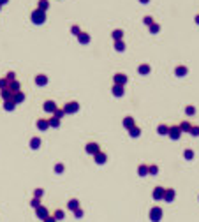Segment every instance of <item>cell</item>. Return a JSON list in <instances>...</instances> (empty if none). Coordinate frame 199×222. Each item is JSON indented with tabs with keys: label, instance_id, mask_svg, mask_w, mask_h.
<instances>
[{
	"label": "cell",
	"instance_id": "277c9868",
	"mask_svg": "<svg viewBox=\"0 0 199 222\" xmlns=\"http://www.w3.org/2000/svg\"><path fill=\"white\" fill-rule=\"evenodd\" d=\"M168 136L171 138V139H180V136H181V131H180L178 125H171V127H169Z\"/></svg>",
	"mask_w": 199,
	"mask_h": 222
},
{
	"label": "cell",
	"instance_id": "f546056e",
	"mask_svg": "<svg viewBox=\"0 0 199 222\" xmlns=\"http://www.w3.org/2000/svg\"><path fill=\"white\" fill-rule=\"evenodd\" d=\"M129 134H130L132 138H137V136L141 134V129H139V127H136V125H134L132 129H129Z\"/></svg>",
	"mask_w": 199,
	"mask_h": 222
},
{
	"label": "cell",
	"instance_id": "44dd1931",
	"mask_svg": "<svg viewBox=\"0 0 199 222\" xmlns=\"http://www.w3.org/2000/svg\"><path fill=\"white\" fill-rule=\"evenodd\" d=\"M134 125H136V123H134V118H132V116H125V118H124V127H125V129H132Z\"/></svg>",
	"mask_w": 199,
	"mask_h": 222
},
{
	"label": "cell",
	"instance_id": "f1b7e54d",
	"mask_svg": "<svg viewBox=\"0 0 199 222\" xmlns=\"http://www.w3.org/2000/svg\"><path fill=\"white\" fill-rule=\"evenodd\" d=\"M48 123H50V127H60V120L58 118H55V116H51V118H48Z\"/></svg>",
	"mask_w": 199,
	"mask_h": 222
},
{
	"label": "cell",
	"instance_id": "7402d4cb",
	"mask_svg": "<svg viewBox=\"0 0 199 222\" xmlns=\"http://www.w3.org/2000/svg\"><path fill=\"white\" fill-rule=\"evenodd\" d=\"M162 199H166V201H173V199H175V191H173V189H166Z\"/></svg>",
	"mask_w": 199,
	"mask_h": 222
},
{
	"label": "cell",
	"instance_id": "ab89813d",
	"mask_svg": "<svg viewBox=\"0 0 199 222\" xmlns=\"http://www.w3.org/2000/svg\"><path fill=\"white\" fill-rule=\"evenodd\" d=\"M5 80H7V81H14V80H16V74H14L12 71H9V72H7V76H5Z\"/></svg>",
	"mask_w": 199,
	"mask_h": 222
},
{
	"label": "cell",
	"instance_id": "ac0fdd59",
	"mask_svg": "<svg viewBox=\"0 0 199 222\" xmlns=\"http://www.w3.org/2000/svg\"><path fill=\"white\" fill-rule=\"evenodd\" d=\"M78 41H79V44H88V42H90V35H88L86 32H81V34L78 35Z\"/></svg>",
	"mask_w": 199,
	"mask_h": 222
},
{
	"label": "cell",
	"instance_id": "f6af8a7d",
	"mask_svg": "<svg viewBox=\"0 0 199 222\" xmlns=\"http://www.w3.org/2000/svg\"><path fill=\"white\" fill-rule=\"evenodd\" d=\"M55 171H56V173H62L63 171V164H56V166H55Z\"/></svg>",
	"mask_w": 199,
	"mask_h": 222
},
{
	"label": "cell",
	"instance_id": "9a60e30c",
	"mask_svg": "<svg viewBox=\"0 0 199 222\" xmlns=\"http://www.w3.org/2000/svg\"><path fill=\"white\" fill-rule=\"evenodd\" d=\"M164 191H166L164 187H155L153 189V199H162L164 198Z\"/></svg>",
	"mask_w": 199,
	"mask_h": 222
},
{
	"label": "cell",
	"instance_id": "681fc988",
	"mask_svg": "<svg viewBox=\"0 0 199 222\" xmlns=\"http://www.w3.org/2000/svg\"><path fill=\"white\" fill-rule=\"evenodd\" d=\"M7 2H9V0H0V5H2V7H4V5H5V4H7Z\"/></svg>",
	"mask_w": 199,
	"mask_h": 222
},
{
	"label": "cell",
	"instance_id": "f35d334b",
	"mask_svg": "<svg viewBox=\"0 0 199 222\" xmlns=\"http://www.w3.org/2000/svg\"><path fill=\"white\" fill-rule=\"evenodd\" d=\"M189 132L192 134V136H199V127H197V125H192Z\"/></svg>",
	"mask_w": 199,
	"mask_h": 222
},
{
	"label": "cell",
	"instance_id": "7c38bea8",
	"mask_svg": "<svg viewBox=\"0 0 199 222\" xmlns=\"http://www.w3.org/2000/svg\"><path fill=\"white\" fill-rule=\"evenodd\" d=\"M11 101L14 102V104H20V102L25 101V93L23 92H16V93H12V99Z\"/></svg>",
	"mask_w": 199,
	"mask_h": 222
},
{
	"label": "cell",
	"instance_id": "30bf717a",
	"mask_svg": "<svg viewBox=\"0 0 199 222\" xmlns=\"http://www.w3.org/2000/svg\"><path fill=\"white\" fill-rule=\"evenodd\" d=\"M94 159L97 164H106V161H108V155H106L104 152H97L94 155Z\"/></svg>",
	"mask_w": 199,
	"mask_h": 222
},
{
	"label": "cell",
	"instance_id": "c3c4849f",
	"mask_svg": "<svg viewBox=\"0 0 199 222\" xmlns=\"http://www.w3.org/2000/svg\"><path fill=\"white\" fill-rule=\"evenodd\" d=\"M81 215H83V212H81V210L78 208V210H76V217H81Z\"/></svg>",
	"mask_w": 199,
	"mask_h": 222
},
{
	"label": "cell",
	"instance_id": "816d5d0a",
	"mask_svg": "<svg viewBox=\"0 0 199 222\" xmlns=\"http://www.w3.org/2000/svg\"><path fill=\"white\" fill-rule=\"evenodd\" d=\"M196 23H197V25H199V14H197V16H196Z\"/></svg>",
	"mask_w": 199,
	"mask_h": 222
},
{
	"label": "cell",
	"instance_id": "52a82bcc",
	"mask_svg": "<svg viewBox=\"0 0 199 222\" xmlns=\"http://www.w3.org/2000/svg\"><path fill=\"white\" fill-rule=\"evenodd\" d=\"M42 108H44V111H48V113H55V109H56L58 106H56V102L55 101H44Z\"/></svg>",
	"mask_w": 199,
	"mask_h": 222
},
{
	"label": "cell",
	"instance_id": "8fae6325",
	"mask_svg": "<svg viewBox=\"0 0 199 222\" xmlns=\"http://www.w3.org/2000/svg\"><path fill=\"white\" fill-rule=\"evenodd\" d=\"M35 125H37V129H39V131H46V129H50V123H48V118H39Z\"/></svg>",
	"mask_w": 199,
	"mask_h": 222
},
{
	"label": "cell",
	"instance_id": "9c48e42d",
	"mask_svg": "<svg viewBox=\"0 0 199 222\" xmlns=\"http://www.w3.org/2000/svg\"><path fill=\"white\" fill-rule=\"evenodd\" d=\"M35 85H37V87L48 85V76H46V74H37V76H35Z\"/></svg>",
	"mask_w": 199,
	"mask_h": 222
},
{
	"label": "cell",
	"instance_id": "cb8c5ba5",
	"mask_svg": "<svg viewBox=\"0 0 199 222\" xmlns=\"http://www.w3.org/2000/svg\"><path fill=\"white\" fill-rule=\"evenodd\" d=\"M41 146V138H32L30 139V148L32 150H37Z\"/></svg>",
	"mask_w": 199,
	"mask_h": 222
},
{
	"label": "cell",
	"instance_id": "1f68e13d",
	"mask_svg": "<svg viewBox=\"0 0 199 222\" xmlns=\"http://www.w3.org/2000/svg\"><path fill=\"white\" fill-rule=\"evenodd\" d=\"M4 108H5L7 111H12L14 108H16V104H14L12 101H5V102H4Z\"/></svg>",
	"mask_w": 199,
	"mask_h": 222
},
{
	"label": "cell",
	"instance_id": "4316f807",
	"mask_svg": "<svg viewBox=\"0 0 199 222\" xmlns=\"http://www.w3.org/2000/svg\"><path fill=\"white\" fill-rule=\"evenodd\" d=\"M78 206H79V201H78V199H71L69 204H67V208H69V210H74V212L78 210Z\"/></svg>",
	"mask_w": 199,
	"mask_h": 222
},
{
	"label": "cell",
	"instance_id": "ee69618b",
	"mask_svg": "<svg viewBox=\"0 0 199 222\" xmlns=\"http://www.w3.org/2000/svg\"><path fill=\"white\" fill-rule=\"evenodd\" d=\"M4 88H7V80L0 78V90H4Z\"/></svg>",
	"mask_w": 199,
	"mask_h": 222
},
{
	"label": "cell",
	"instance_id": "484cf974",
	"mask_svg": "<svg viewBox=\"0 0 199 222\" xmlns=\"http://www.w3.org/2000/svg\"><path fill=\"white\" fill-rule=\"evenodd\" d=\"M137 173H139V176H146L148 175V166L146 164H141V166L137 168Z\"/></svg>",
	"mask_w": 199,
	"mask_h": 222
},
{
	"label": "cell",
	"instance_id": "4fadbf2b",
	"mask_svg": "<svg viewBox=\"0 0 199 222\" xmlns=\"http://www.w3.org/2000/svg\"><path fill=\"white\" fill-rule=\"evenodd\" d=\"M187 72H189V69H187L185 65H178V67L175 69V74H176L178 78H183V76H187Z\"/></svg>",
	"mask_w": 199,
	"mask_h": 222
},
{
	"label": "cell",
	"instance_id": "b9f144b4",
	"mask_svg": "<svg viewBox=\"0 0 199 222\" xmlns=\"http://www.w3.org/2000/svg\"><path fill=\"white\" fill-rule=\"evenodd\" d=\"M30 204H32V206H34V208H39V206H41V201H39L37 198H34V199H32V201H30Z\"/></svg>",
	"mask_w": 199,
	"mask_h": 222
},
{
	"label": "cell",
	"instance_id": "8d00e7d4",
	"mask_svg": "<svg viewBox=\"0 0 199 222\" xmlns=\"http://www.w3.org/2000/svg\"><path fill=\"white\" fill-rule=\"evenodd\" d=\"M157 173H159L157 166H148V175H157Z\"/></svg>",
	"mask_w": 199,
	"mask_h": 222
},
{
	"label": "cell",
	"instance_id": "f907efd6",
	"mask_svg": "<svg viewBox=\"0 0 199 222\" xmlns=\"http://www.w3.org/2000/svg\"><path fill=\"white\" fill-rule=\"evenodd\" d=\"M139 2H141V4H148V2H150V0H139Z\"/></svg>",
	"mask_w": 199,
	"mask_h": 222
},
{
	"label": "cell",
	"instance_id": "836d02e7",
	"mask_svg": "<svg viewBox=\"0 0 199 222\" xmlns=\"http://www.w3.org/2000/svg\"><path fill=\"white\" fill-rule=\"evenodd\" d=\"M63 115H65V113H63V109H60V108H56V109H55V113H53V116H55V118H58V120L62 118Z\"/></svg>",
	"mask_w": 199,
	"mask_h": 222
},
{
	"label": "cell",
	"instance_id": "5bb4252c",
	"mask_svg": "<svg viewBox=\"0 0 199 222\" xmlns=\"http://www.w3.org/2000/svg\"><path fill=\"white\" fill-rule=\"evenodd\" d=\"M37 9L42 11V12H46V11L50 9V0H39V2H37Z\"/></svg>",
	"mask_w": 199,
	"mask_h": 222
},
{
	"label": "cell",
	"instance_id": "7a4b0ae2",
	"mask_svg": "<svg viewBox=\"0 0 199 222\" xmlns=\"http://www.w3.org/2000/svg\"><path fill=\"white\" fill-rule=\"evenodd\" d=\"M129 78H127L124 72H116L115 76H113V85H118V87H125Z\"/></svg>",
	"mask_w": 199,
	"mask_h": 222
},
{
	"label": "cell",
	"instance_id": "3957f363",
	"mask_svg": "<svg viewBox=\"0 0 199 222\" xmlns=\"http://www.w3.org/2000/svg\"><path fill=\"white\" fill-rule=\"evenodd\" d=\"M62 109H63V113H65V115H71V113H76V111L79 109V104H78L76 101H72V102H67V104L63 106Z\"/></svg>",
	"mask_w": 199,
	"mask_h": 222
},
{
	"label": "cell",
	"instance_id": "d4e9b609",
	"mask_svg": "<svg viewBox=\"0 0 199 222\" xmlns=\"http://www.w3.org/2000/svg\"><path fill=\"white\" fill-rule=\"evenodd\" d=\"M178 127H180V131H181V132H189L192 125H190V122L183 120V122H181V123H180V125H178Z\"/></svg>",
	"mask_w": 199,
	"mask_h": 222
},
{
	"label": "cell",
	"instance_id": "2e32d148",
	"mask_svg": "<svg viewBox=\"0 0 199 222\" xmlns=\"http://www.w3.org/2000/svg\"><path fill=\"white\" fill-rule=\"evenodd\" d=\"M111 37H113V41H122V39H124V30H122V28L113 30V32H111Z\"/></svg>",
	"mask_w": 199,
	"mask_h": 222
},
{
	"label": "cell",
	"instance_id": "f5cc1de1",
	"mask_svg": "<svg viewBox=\"0 0 199 222\" xmlns=\"http://www.w3.org/2000/svg\"><path fill=\"white\" fill-rule=\"evenodd\" d=\"M0 11H2V5H0Z\"/></svg>",
	"mask_w": 199,
	"mask_h": 222
},
{
	"label": "cell",
	"instance_id": "603a6c76",
	"mask_svg": "<svg viewBox=\"0 0 199 222\" xmlns=\"http://www.w3.org/2000/svg\"><path fill=\"white\" fill-rule=\"evenodd\" d=\"M150 71H152V67H150L148 64H141V65L137 67V72H139V74H148Z\"/></svg>",
	"mask_w": 199,
	"mask_h": 222
},
{
	"label": "cell",
	"instance_id": "74e56055",
	"mask_svg": "<svg viewBox=\"0 0 199 222\" xmlns=\"http://www.w3.org/2000/svg\"><path fill=\"white\" fill-rule=\"evenodd\" d=\"M53 217H55V220H62V219H63V212H62V210H56Z\"/></svg>",
	"mask_w": 199,
	"mask_h": 222
},
{
	"label": "cell",
	"instance_id": "ba28073f",
	"mask_svg": "<svg viewBox=\"0 0 199 222\" xmlns=\"http://www.w3.org/2000/svg\"><path fill=\"white\" fill-rule=\"evenodd\" d=\"M7 90H11L12 93L20 92V81L14 80V81H7Z\"/></svg>",
	"mask_w": 199,
	"mask_h": 222
},
{
	"label": "cell",
	"instance_id": "ffe728a7",
	"mask_svg": "<svg viewBox=\"0 0 199 222\" xmlns=\"http://www.w3.org/2000/svg\"><path fill=\"white\" fill-rule=\"evenodd\" d=\"M0 97H2L4 101H11V99H12V92L7 90V88H4V90H0Z\"/></svg>",
	"mask_w": 199,
	"mask_h": 222
},
{
	"label": "cell",
	"instance_id": "7dc6e473",
	"mask_svg": "<svg viewBox=\"0 0 199 222\" xmlns=\"http://www.w3.org/2000/svg\"><path fill=\"white\" fill-rule=\"evenodd\" d=\"M44 222H56V220H55V217H46Z\"/></svg>",
	"mask_w": 199,
	"mask_h": 222
},
{
	"label": "cell",
	"instance_id": "4dcf8cb0",
	"mask_svg": "<svg viewBox=\"0 0 199 222\" xmlns=\"http://www.w3.org/2000/svg\"><path fill=\"white\" fill-rule=\"evenodd\" d=\"M115 50L116 51H124L125 50V42H124V41H115Z\"/></svg>",
	"mask_w": 199,
	"mask_h": 222
},
{
	"label": "cell",
	"instance_id": "bcb514c9",
	"mask_svg": "<svg viewBox=\"0 0 199 222\" xmlns=\"http://www.w3.org/2000/svg\"><path fill=\"white\" fill-rule=\"evenodd\" d=\"M42 196V189H35V198H37V199H39V198H41Z\"/></svg>",
	"mask_w": 199,
	"mask_h": 222
},
{
	"label": "cell",
	"instance_id": "e575fe53",
	"mask_svg": "<svg viewBox=\"0 0 199 222\" xmlns=\"http://www.w3.org/2000/svg\"><path fill=\"white\" fill-rule=\"evenodd\" d=\"M159 30H160V25H159V23H152V25H150V32H152V34H157Z\"/></svg>",
	"mask_w": 199,
	"mask_h": 222
},
{
	"label": "cell",
	"instance_id": "e0dca14e",
	"mask_svg": "<svg viewBox=\"0 0 199 222\" xmlns=\"http://www.w3.org/2000/svg\"><path fill=\"white\" fill-rule=\"evenodd\" d=\"M35 212H37V217H39V219H42V220H44L46 217H50V215H48V210H46L44 206H39V208H35Z\"/></svg>",
	"mask_w": 199,
	"mask_h": 222
},
{
	"label": "cell",
	"instance_id": "8992f818",
	"mask_svg": "<svg viewBox=\"0 0 199 222\" xmlns=\"http://www.w3.org/2000/svg\"><path fill=\"white\" fill-rule=\"evenodd\" d=\"M85 150H86V153H92V155H95L97 152H101V146L97 145V143H86V146H85Z\"/></svg>",
	"mask_w": 199,
	"mask_h": 222
},
{
	"label": "cell",
	"instance_id": "5b68a950",
	"mask_svg": "<svg viewBox=\"0 0 199 222\" xmlns=\"http://www.w3.org/2000/svg\"><path fill=\"white\" fill-rule=\"evenodd\" d=\"M150 219H152L153 222H159L160 219H162V210H160L159 206L152 208V210H150Z\"/></svg>",
	"mask_w": 199,
	"mask_h": 222
},
{
	"label": "cell",
	"instance_id": "d590c367",
	"mask_svg": "<svg viewBox=\"0 0 199 222\" xmlns=\"http://www.w3.org/2000/svg\"><path fill=\"white\" fill-rule=\"evenodd\" d=\"M143 23H145L146 27H150V25H152V23H155V21H153L152 16H145V18H143Z\"/></svg>",
	"mask_w": 199,
	"mask_h": 222
},
{
	"label": "cell",
	"instance_id": "d6a6232c",
	"mask_svg": "<svg viewBox=\"0 0 199 222\" xmlns=\"http://www.w3.org/2000/svg\"><path fill=\"white\" fill-rule=\"evenodd\" d=\"M71 34H72V35H76V37H78V35L81 34V28H79L78 25H72V27H71Z\"/></svg>",
	"mask_w": 199,
	"mask_h": 222
},
{
	"label": "cell",
	"instance_id": "d6986e66",
	"mask_svg": "<svg viewBox=\"0 0 199 222\" xmlns=\"http://www.w3.org/2000/svg\"><path fill=\"white\" fill-rule=\"evenodd\" d=\"M111 92H113V95H116V97H122V95L125 93V90H124V87H118V85H113V88H111Z\"/></svg>",
	"mask_w": 199,
	"mask_h": 222
},
{
	"label": "cell",
	"instance_id": "60d3db41",
	"mask_svg": "<svg viewBox=\"0 0 199 222\" xmlns=\"http://www.w3.org/2000/svg\"><path fill=\"white\" fill-rule=\"evenodd\" d=\"M185 113H187V115H194V113H196V108H194V106H187V108H185Z\"/></svg>",
	"mask_w": 199,
	"mask_h": 222
},
{
	"label": "cell",
	"instance_id": "6da1fadb",
	"mask_svg": "<svg viewBox=\"0 0 199 222\" xmlns=\"http://www.w3.org/2000/svg\"><path fill=\"white\" fill-rule=\"evenodd\" d=\"M30 20L35 25H42V23H46V12H42L39 9H34L30 12Z\"/></svg>",
	"mask_w": 199,
	"mask_h": 222
},
{
	"label": "cell",
	"instance_id": "7bdbcfd3",
	"mask_svg": "<svg viewBox=\"0 0 199 222\" xmlns=\"http://www.w3.org/2000/svg\"><path fill=\"white\" fill-rule=\"evenodd\" d=\"M183 157H185V159H192V157H194V152H192V150H185V152H183Z\"/></svg>",
	"mask_w": 199,
	"mask_h": 222
},
{
	"label": "cell",
	"instance_id": "83f0119b",
	"mask_svg": "<svg viewBox=\"0 0 199 222\" xmlns=\"http://www.w3.org/2000/svg\"><path fill=\"white\" fill-rule=\"evenodd\" d=\"M157 132L160 134V136H168L169 127H168V125H159V127H157Z\"/></svg>",
	"mask_w": 199,
	"mask_h": 222
}]
</instances>
